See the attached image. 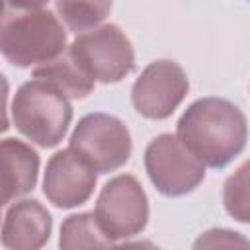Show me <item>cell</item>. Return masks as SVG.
Wrapping results in <instances>:
<instances>
[{
  "label": "cell",
  "instance_id": "1",
  "mask_svg": "<svg viewBox=\"0 0 250 250\" xmlns=\"http://www.w3.org/2000/svg\"><path fill=\"white\" fill-rule=\"evenodd\" d=\"M176 137L211 168H223L246 146L248 123L240 107L225 98L195 100L178 119Z\"/></svg>",
  "mask_w": 250,
  "mask_h": 250
},
{
  "label": "cell",
  "instance_id": "2",
  "mask_svg": "<svg viewBox=\"0 0 250 250\" xmlns=\"http://www.w3.org/2000/svg\"><path fill=\"white\" fill-rule=\"evenodd\" d=\"M0 49L6 61L18 68L41 66L61 57L66 47V31L47 6L6 4L2 16Z\"/></svg>",
  "mask_w": 250,
  "mask_h": 250
},
{
  "label": "cell",
  "instance_id": "3",
  "mask_svg": "<svg viewBox=\"0 0 250 250\" xmlns=\"http://www.w3.org/2000/svg\"><path fill=\"white\" fill-rule=\"evenodd\" d=\"M10 111L16 129L43 148L57 146L72 121L68 98L35 78L16 90Z\"/></svg>",
  "mask_w": 250,
  "mask_h": 250
},
{
  "label": "cell",
  "instance_id": "4",
  "mask_svg": "<svg viewBox=\"0 0 250 250\" xmlns=\"http://www.w3.org/2000/svg\"><path fill=\"white\" fill-rule=\"evenodd\" d=\"M68 148L96 174H107L129 160L133 143L127 125L119 117L96 111L76 123L68 139Z\"/></svg>",
  "mask_w": 250,
  "mask_h": 250
},
{
  "label": "cell",
  "instance_id": "5",
  "mask_svg": "<svg viewBox=\"0 0 250 250\" xmlns=\"http://www.w3.org/2000/svg\"><path fill=\"white\" fill-rule=\"evenodd\" d=\"M68 51L76 62L102 84H115L135 70V49L125 31L115 23H105L78 35Z\"/></svg>",
  "mask_w": 250,
  "mask_h": 250
},
{
  "label": "cell",
  "instance_id": "6",
  "mask_svg": "<svg viewBox=\"0 0 250 250\" xmlns=\"http://www.w3.org/2000/svg\"><path fill=\"white\" fill-rule=\"evenodd\" d=\"M145 170L152 186L168 197L193 191L205 178V164L172 133H162L146 145Z\"/></svg>",
  "mask_w": 250,
  "mask_h": 250
},
{
  "label": "cell",
  "instance_id": "7",
  "mask_svg": "<svg viewBox=\"0 0 250 250\" xmlns=\"http://www.w3.org/2000/svg\"><path fill=\"white\" fill-rule=\"evenodd\" d=\"M94 215L111 240L127 238L146 227L148 197L135 176L119 174L102 188Z\"/></svg>",
  "mask_w": 250,
  "mask_h": 250
},
{
  "label": "cell",
  "instance_id": "8",
  "mask_svg": "<svg viewBox=\"0 0 250 250\" xmlns=\"http://www.w3.org/2000/svg\"><path fill=\"white\" fill-rule=\"evenodd\" d=\"M189 80L184 68L170 59L152 61L131 88L133 107L146 119H166L184 102Z\"/></svg>",
  "mask_w": 250,
  "mask_h": 250
},
{
  "label": "cell",
  "instance_id": "9",
  "mask_svg": "<svg viewBox=\"0 0 250 250\" xmlns=\"http://www.w3.org/2000/svg\"><path fill=\"white\" fill-rule=\"evenodd\" d=\"M96 180V172L74 150L62 148L47 162L43 193L55 207L72 209L92 197Z\"/></svg>",
  "mask_w": 250,
  "mask_h": 250
},
{
  "label": "cell",
  "instance_id": "10",
  "mask_svg": "<svg viewBox=\"0 0 250 250\" xmlns=\"http://www.w3.org/2000/svg\"><path fill=\"white\" fill-rule=\"evenodd\" d=\"M53 229L51 213L37 199H21L8 207L2 225L6 250H41Z\"/></svg>",
  "mask_w": 250,
  "mask_h": 250
},
{
  "label": "cell",
  "instance_id": "11",
  "mask_svg": "<svg viewBox=\"0 0 250 250\" xmlns=\"http://www.w3.org/2000/svg\"><path fill=\"white\" fill-rule=\"evenodd\" d=\"M2 150V203L29 193L37 184L39 154L23 141L6 137L0 145Z\"/></svg>",
  "mask_w": 250,
  "mask_h": 250
},
{
  "label": "cell",
  "instance_id": "12",
  "mask_svg": "<svg viewBox=\"0 0 250 250\" xmlns=\"http://www.w3.org/2000/svg\"><path fill=\"white\" fill-rule=\"evenodd\" d=\"M31 76L35 80H41V82L53 86L62 96L72 98V100L86 98L88 94H92L94 84H96V80L76 62V59L70 55L68 49L55 61L35 66Z\"/></svg>",
  "mask_w": 250,
  "mask_h": 250
},
{
  "label": "cell",
  "instance_id": "13",
  "mask_svg": "<svg viewBox=\"0 0 250 250\" xmlns=\"http://www.w3.org/2000/svg\"><path fill=\"white\" fill-rule=\"evenodd\" d=\"M61 250H111V238L102 230L94 213L68 215L61 225Z\"/></svg>",
  "mask_w": 250,
  "mask_h": 250
},
{
  "label": "cell",
  "instance_id": "14",
  "mask_svg": "<svg viewBox=\"0 0 250 250\" xmlns=\"http://www.w3.org/2000/svg\"><path fill=\"white\" fill-rule=\"evenodd\" d=\"M55 10L59 18L76 35L94 31L100 21L111 12V2H57Z\"/></svg>",
  "mask_w": 250,
  "mask_h": 250
},
{
  "label": "cell",
  "instance_id": "15",
  "mask_svg": "<svg viewBox=\"0 0 250 250\" xmlns=\"http://www.w3.org/2000/svg\"><path fill=\"white\" fill-rule=\"evenodd\" d=\"M223 205L232 219L250 223V160L242 162L227 178L223 186Z\"/></svg>",
  "mask_w": 250,
  "mask_h": 250
},
{
  "label": "cell",
  "instance_id": "16",
  "mask_svg": "<svg viewBox=\"0 0 250 250\" xmlns=\"http://www.w3.org/2000/svg\"><path fill=\"white\" fill-rule=\"evenodd\" d=\"M191 250H250V240L230 229H209L193 240Z\"/></svg>",
  "mask_w": 250,
  "mask_h": 250
},
{
  "label": "cell",
  "instance_id": "17",
  "mask_svg": "<svg viewBox=\"0 0 250 250\" xmlns=\"http://www.w3.org/2000/svg\"><path fill=\"white\" fill-rule=\"evenodd\" d=\"M111 250H160V248L150 240H131V242H121Z\"/></svg>",
  "mask_w": 250,
  "mask_h": 250
}]
</instances>
